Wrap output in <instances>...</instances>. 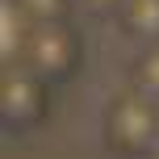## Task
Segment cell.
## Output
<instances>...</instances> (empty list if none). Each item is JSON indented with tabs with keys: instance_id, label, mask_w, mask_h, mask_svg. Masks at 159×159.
Instances as JSON below:
<instances>
[{
	"instance_id": "obj_1",
	"label": "cell",
	"mask_w": 159,
	"mask_h": 159,
	"mask_svg": "<svg viewBox=\"0 0 159 159\" xmlns=\"http://www.w3.org/2000/svg\"><path fill=\"white\" fill-rule=\"evenodd\" d=\"M105 147L121 159H151L159 147V101L143 88H126L105 105Z\"/></svg>"
},
{
	"instance_id": "obj_2",
	"label": "cell",
	"mask_w": 159,
	"mask_h": 159,
	"mask_svg": "<svg viewBox=\"0 0 159 159\" xmlns=\"http://www.w3.org/2000/svg\"><path fill=\"white\" fill-rule=\"evenodd\" d=\"M17 63L34 67L42 80L50 84H67V80L80 75V63H84V38L71 21H34L30 34H25V46Z\"/></svg>"
},
{
	"instance_id": "obj_3",
	"label": "cell",
	"mask_w": 159,
	"mask_h": 159,
	"mask_svg": "<svg viewBox=\"0 0 159 159\" xmlns=\"http://www.w3.org/2000/svg\"><path fill=\"white\" fill-rule=\"evenodd\" d=\"M50 117V80H42L25 63H4L0 88V121L8 134H30Z\"/></svg>"
},
{
	"instance_id": "obj_4",
	"label": "cell",
	"mask_w": 159,
	"mask_h": 159,
	"mask_svg": "<svg viewBox=\"0 0 159 159\" xmlns=\"http://www.w3.org/2000/svg\"><path fill=\"white\" fill-rule=\"evenodd\" d=\"M117 17L126 25V34H134L143 46L159 42V0H126Z\"/></svg>"
},
{
	"instance_id": "obj_5",
	"label": "cell",
	"mask_w": 159,
	"mask_h": 159,
	"mask_svg": "<svg viewBox=\"0 0 159 159\" xmlns=\"http://www.w3.org/2000/svg\"><path fill=\"white\" fill-rule=\"evenodd\" d=\"M17 4L30 21H71L75 13V0H8Z\"/></svg>"
},
{
	"instance_id": "obj_6",
	"label": "cell",
	"mask_w": 159,
	"mask_h": 159,
	"mask_svg": "<svg viewBox=\"0 0 159 159\" xmlns=\"http://www.w3.org/2000/svg\"><path fill=\"white\" fill-rule=\"evenodd\" d=\"M134 88H143L159 101V42H147L143 55L134 59Z\"/></svg>"
},
{
	"instance_id": "obj_7",
	"label": "cell",
	"mask_w": 159,
	"mask_h": 159,
	"mask_svg": "<svg viewBox=\"0 0 159 159\" xmlns=\"http://www.w3.org/2000/svg\"><path fill=\"white\" fill-rule=\"evenodd\" d=\"M121 4H126V0H75V8H84V13H96V17L121 13Z\"/></svg>"
},
{
	"instance_id": "obj_8",
	"label": "cell",
	"mask_w": 159,
	"mask_h": 159,
	"mask_svg": "<svg viewBox=\"0 0 159 159\" xmlns=\"http://www.w3.org/2000/svg\"><path fill=\"white\" fill-rule=\"evenodd\" d=\"M151 159H159V147H155V151H151Z\"/></svg>"
}]
</instances>
